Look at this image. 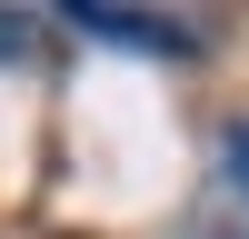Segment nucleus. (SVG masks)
I'll use <instances>...</instances> for the list:
<instances>
[{
    "instance_id": "obj_1",
    "label": "nucleus",
    "mask_w": 249,
    "mask_h": 239,
    "mask_svg": "<svg viewBox=\"0 0 249 239\" xmlns=\"http://www.w3.org/2000/svg\"><path fill=\"white\" fill-rule=\"evenodd\" d=\"M60 30L120 40V50H160V60H199L210 50V20H190V10H130V0H70Z\"/></svg>"
},
{
    "instance_id": "obj_2",
    "label": "nucleus",
    "mask_w": 249,
    "mask_h": 239,
    "mask_svg": "<svg viewBox=\"0 0 249 239\" xmlns=\"http://www.w3.org/2000/svg\"><path fill=\"white\" fill-rule=\"evenodd\" d=\"M0 60H40V10H0Z\"/></svg>"
},
{
    "instance_id": "obj_3",
    "label": "nucleus",
    "mask_w": 249,
    "mask_h": 239,
    "mask_svg": "<svg viewBox=\"0 0 249 239\" xmlns=\"http://www.w3.org/2000/svg\"><path fill=\"white\" fill-rule=\"evenodd\" d=\"M219 159H230V179H239V199H249V120H239L230 139H219Z\"/></svg>"
},
{
    "instance_id": "obj_4",
    "label": "nucleus",
    "mask_w": 249,
    "mask_h": 239,
    "mask_svg": "<svg viewBox=\"0 0 249 239\" xmlns=\"http://www.w3.org/2000/svg\"><path fill=\"white\" fill-rule=\"evenodd\" d=\"M179 239H249V219H199V229H179Z\"/></svg>"
}]
</instances>
